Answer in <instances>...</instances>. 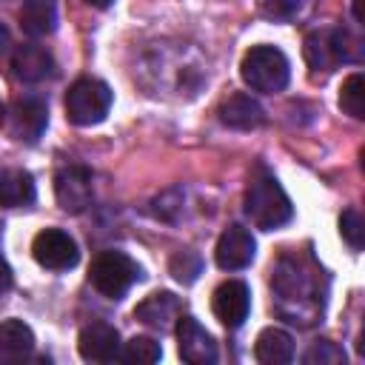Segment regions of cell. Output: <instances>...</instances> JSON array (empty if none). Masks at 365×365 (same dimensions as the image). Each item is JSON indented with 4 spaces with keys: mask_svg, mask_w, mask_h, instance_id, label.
<instances>
[{
    "mask_svg": "<svg viewBox=\"0 0 365 365\" xmlns=\"http://www.w3.org/2000/svg\"><path fill=\"white\" fill-rule=\"evenodd\" d=\"M242 208H245V217L262 231H277L285 222H291V217H294V205H291L285 188L262 163H257L248 177Z\"/></svg>",
    "mask_w": 365,
    "mask_h": 365,
    "instance_id": "6da1fadb",
    "label": "cell"
},
{
    "mask_svg": "<svg viewBox=\"0 0 365 365\" xmlns=\"http://www.w3.org/2000/svg\"><path fill=\"white\" fill-rule=\"evenodd\" d=\"M240 77L251 91L277 94L291 80V63L277 46H251L242 54Z\"/></svg>",
    "mask_w": 365,
    "mask_h": 365,
    "instance_id": "7a4b0ae2",
    "label": "cell"
},
{
    "mask_svg": "<svg viewBox=\"0 0 365 365\" xmlns=\"http://www.w3.org/2000/svg\"><path fill=\"white\" fill-rule=\"evenodd\" d=\"M143 277L140 265L125 254V251H100L91 259L88 268V282L108 299H123L128 294V288Z\"/></svg>",
    "mask_w": 365,
    "mask_h": 365,
    "instance_id": "3957f363",
    "label": "cell"
},
{
    "mask_svg": "<svg viewBox=\"0 0 365 365\" xmlns=\"http://www.w3.org/2000/svg\"><path fill=\"white\" fill-rule=\"evenodd\" d=\"M111 88L97 77H80L66 91V117L74 125H97L111 108Z\"/></svg>",
    "mask_w": 365,
    "mask_h": 365,
    "instance_id": "277c9868",
    "label": "cell"
},
{
    "mask_svg": "<svg viewBox=\"0 0 365 365\" xmlns=\"http://www.w3.org/2000/svg\"><path fill=\"white\" fill-rule=\"evenodd\" d=\"M31 257L48 271H68L80 262V248L74 237L63 228H43L31 242Z\"/></svg>",
    "mask_w": 365,
    "mask_h": 365,
    "instance_id": "5b68a950",
    "label": "cell"
},
{
    "mask_svg": "<svg viewBox=\"0 0 365 365\" xmlns=\"http://www.w3.org/2000/svg\"><path fill=\"white\" fill-rule=\"evenodd\" d=\"M174 334H177V351H180L182 362H188V365H214L217 362V356H220L217 342L194 317L180 314Z\"/></svg>",
    "mask_w": 365,
    "mask_h": 365,
    "instance_id": "8992f818",
    "label": "cell"
},
{
    "mask_svg": "<svg viewBox=\"0 0 365 365\" xmlns=\"http://www.w3.org/2000/svg\"><path fill=\"white\" fill-rule=\"evenodd\" d=\"M91 171L83 165H63L54 174V197L57 205L68 214H80L91 205Z\"/></svg>",
    "mask_w": 365,
    "mask_h": 365,
    "instance_id": "52a82bcc",
    "label": "cell"
},
{
    "mask_svg": "<svg viewBox=\"0 0 365 365\" xmlns=\"http://www.w3.org/2000/svg\"><path fill=\"white\" fill-rule=\"evenodd\" d=\"M211 311L225 328H240L251 311V288L242 279H225L214 288Z\"/></svg>",
    "mask_w": 365,
    "mask_h": 365,
    "instance_id": "ba28073f",
    "label": "cell"
},
{
    "mask_svg": "<svg viewBox=\"0 0 365 365\" xmlns=\"http://www.w3.org/2000/svg\"><path fill=\"white\" fill-rule=\"evenodd\" d=\"M254 254H257V242L251 237V231L240 222L228 225L220 240H217V248H214V259L222 271H242L254 262Z\"/></svg>",
    "mask_w": 365,
    "mask_h": 365,
    "instance_id": "9c48e42d",
    "label": "cell"
},
{
    "mask_svg": "<svg viewBox=\"0 0 365 365\" xmlns=\"http://www.w3.org/2000/svg\"><path fill=\"white\" fill-rule=\"evenodd\" d=\"M48 125V106L40 97H20L9 111V134L20 143H37Z\"/></svg>",
    "mask_w": 365,
    "mask_h": 365,
    "instance_id": "30bf717a",
    "label": "cell"
},
{
    "mask_svg": "<svg viewBox=\"0 0 365 365\" xmlns=\"http://www.w3.org/2000/svg\"><path fill=\"white\" fill-rule=\"evenodd\" d=\"M11 71H14V77L20 83L37 86V83H46V80H51L57 74V63H54L48 48L26 43V46H17L11 51Z\"/></svg>",
    "mask_w": 365,
    "mask_h": 365,
    "instance_id": "8fae6325",
    "label": "cell"
},
{
    "mask_svg": "<svg viewBox=\"0 0 365 365\" xmlns=\"http://www.w3.org/2000/svg\"><path fill=\"white\" fill-rule=\"evenodd\" d=\"M77 351L86 362H111L120 354V334L114 325L94 319V322L80 328Z\"/></svg>",
    "mask_w": 365,
    "mask_h": 365,
    "instance_id": "7c38bea8",
    "label": "cell"
},
{
    "mask_svg": "<svg viewBox=\"0 0 365 365\" xmlns=\"http://www.w3.org/2000/svg\"><path fill=\"white\" fill-rule=\"evenodd\" d=\"M180 299L171 294V291H157V294H148L137 308H134V319H140L145 328L151 331H171L180 319Z\"/></svg>",
    "mask_w": 365,
    "mask_h": 365,
    "instance_id": "4fadbf2b",
    "label": "cell"
},
{
    "mask_svg": "<svg viewBox=\"0 0 365 365\" xmlns=\"http://www.w3.org/2000/svg\"><path fill=\"white\" fill-rule=\"evenodd\" d=\"M217 114H220L222 125L237 128V131H251V128H259L265 123V108L251 94H231V97H225L220 103Z\"/></svg>",
    "mask_w": 365,
    "mask_h": 365,
    "instance_id": "5bb4252c",
    "label": "cell"
},
{
    "mask_svg": "<svg viewBox=\"0 0 365 365\" xmlns=\"http://www.w3.org/2000/svg\"><path fill=\"white\" fill-rule=\"evenodd\" d=\"M34 351V331L23 319H6L0 322V362L14 365L29 359Z\"/></svg>",
    "mask_w": 365,
    "mask_h": 365,
    "instance_id": "9a60e30c",
    "label": "cell"
},
{
    "mask_svg": "<svg viewBox=\"0 0 365 365\" xmlns=\"http://www.w3.org/2000/svg\"><path fill=\"white\" fill-rule=\"evenodd\" d=\"M305 60L314 74H331L339 66L336 43H334V29H314L305 37Z\"/></svg>",
    "mask_w": 365,
    "mask_h": 365,
    "instance_id": "2e32d148",
    "label": "cell"
},
{
    "mask_svg": "<svg viewBox=\"0 0 365 365\" xmlns=\"http://www.w3.org/2000/svg\"><path fill=\"white\" fill-rule=\"evenodd\" d=\"M254 359L259 365H285L294 359V336L282 328H265L259 331L254 342Z\"/></svg>",
    "mask_w": 365,
    "mask_h": 365,
    "instance_id": "e0dca14e",
    "label": "cell"
},
{
    "mask_svg": "<svg viewBox=\"0 0 365 365\" xmlns=\"http://www.w3.org/2000/svg\"><path fill=\"white\" fill-rule=\"evenodd\" d=\"M20 29L29 37H48L57 29V3L54 0H23L20 6Z\"/></svg>",
    "mask_w": 365,
    "mask_h": 365,
    "instance_id": "ac0fdd59",
    "label": "cell"
},
{
    "mask_svg": "<svg viewBox=\"0 0 365 365\" xmlns=\"http://www.w3.org/2000/svg\"><path fill=\"white\" fill-rule=\"evenodd\" d=\"M34 177L23 168L0 171V208H26L34 202Z\"/></svg>",
    "mask_w": 365,
    "mask_h": 365,
    "instance_id": "d6986e66",
    "label": "cell"
},
{
    "mask_svg": "<svg viewBox=\"0 0 365 365\" xmlns=\"http://www.w3.org/2000/svg\"><path fill=\"white\" fill-rule=\"evenodd\" d=\"M339 108L354 117L362 120L365 117V77L359 71H354L351 77H345L342 88H339Z\"/></svg>",
    "mask_w": 365,
    "mask_h": 365,
    "instance_id": "ffe728a7",
    "label": "cell"
},
{
    "mask_svg": "<svg viewBox=\"0 0 365 365\" xmlns=\"http://www.w3.org/2000/svg\"><path fill=\"white\" fill-rule=\"evenodd\" d=\"M160 356H163V348H160V342L151 339V336H131V339L120 348V354H117V359H123V362H128V365H151V362H157Z\"/></svg>",
    "mask_w": 365,
    "mask_h": 365,
    "instance_id": "44dd1931",
    "label": "cell"
},
{
    "mask_svg": "<svg viewBox=\"0 0 365 365\" xmlns=\"http://www.w3.org/2000/svg\"><path fill=\"white\" fill-rule=\"evenodd\" d=\"M168 268H171V274H174L177 282L191 285V282H197V277L202 274V257H200L197 251H177V254L171 257Z\"/></svg>",
    "mask_w": 365,
    "mask_h": 365,
    "instance_id": "7402d4cb",
    "label": "cell"
},
{
    "mask_svg": "<svg viewBox=\"0 0 365 365\" xmlns=\"http://www.w3.org/2000/svg\"><path fill=\"white\" fill-rule=\"evenodd\" d=\"M302 362L305 365H339V362H345V351L331 339H317L302 354Z\"/></svg>",
    "mask_w": 365,
    "mask_h": 365,
    "instance_id": "603a6c76",
    "label": "cell"
},
{
    "mask_svg": "<svg viewBox=\"0 0 365 365\" xmlns=\"http://www.w3.org/2000/svg\"><path fill=\"white\" fill-rule=\"evenodd\" d=\"M334 43H336V54L339 63H362V37L354 34L351 29H334Z\"/></svg>",
    "mask_w": 365,
    "mask_h": 365,
    "instance_id": "cb8c5ba5",
    "label": "cell"
},
{
    "mask_svg": "<svg viewBox=\"0 0 365 365\" xmlns=\"http://www.w3.org/2000/svg\"><path fill=\"white\" fill-rule=\"evenodd\" d=\"M339 234H342V240H345L354 251H362V240H365V220H362V214H359L356 208L342 211V217H339Z\"/></svg>",
    "mask_w": 365,
    "mask_h": 365,
    "instance_id": "d4e9b609",
    "label": "cell"
},
{
    "mask_svg": "<svg viewBox=\"0 0 365 365\" xmlns=\"http://www.w3.org/2000/svg\"><path fill=\"white\" fill-rule=\"evenodd\" d=\"M302 3L305 0H259V9L271 20H291L294 14H299Z\"/></svg>",
    "mask_w": 365,
    "mask_h": 365,
    "instance_id": "484cf974",
    "label": "cell"
},
{
    "mask_svg": "<svg viewBox=\"0 0 365 365\" xmlns=\"http://www.w3.org/2000/svg\"><path fill=\"white\" fill-rule=\"evenodd\" d=\"M9 288H11V268H9V262H6L3 254H0V297H3Z\"/></svg>",
    "mask_w": 365,
    "mask_h": 365,
    "instance_id": "4316f807",
    "label": "cell"
},
{
    "mask_svg": "<svg viewBox=\"0 0 365 365\" xmlns=\"http://www.w3.org/2000/svg\"><path fill=\"white\" fill-rule=\"evenodd\" d=\"M9 51H11V34H9V29L0 23V63L9 57Z\"/></svg>",
    "mask_w": 365,
    "mask_h": 365,
    "instance_id": "83f0119b",
    "label": "cell"
},
{
    "mask_svg": "<svg viewBox=\"0 0 365 365\" xmlns=\"http://www.w3.org/2000/svg\"><path fill=\"white\" fill-rule=\"evenodd\" d=\"M354 20L362 23V0H354Z\"/></svg>",
    "mask_w": 365,
    "mask_h": 365,
    "instance_id": "f1b7e54d",
    "label": "cell"
},
{
    "mask_svg": "<svg viewBox=\"0 0 365 365\" xmlns=\"http://www.w3.org/2000/svg\"><path fill=\"white\" fill-rule=\"evenodd\" d=\"M86 3H88V6H94V9H108L114 0H86Z\"/></svg>",
    "mask_w": 365,
    "mask_h": 365,
    "instance_id": "f546056e",
    "label": "cell"
},
{
    "mask_svg": "<svg viewBox=\"0 0 365 365\" xmlns=\"http://www.w3.org/2000/svg\"><path fill=\"white\" fill-rule=\"evenodd\" d=\"M6 120V106H3V100H0V123Z\"/></svg>",
    "mask_w": 365,
    "mask_h": 365,
    "instance_id": "4dcf8cb0",
    "label": "cell"
}]
</instances>
